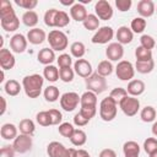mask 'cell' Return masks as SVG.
<instances>
[{"mask_svg": "<svg viewBox=\"0 0 157 157\" xmlns=\"http://www.w3.org/2000/svg\"><path fill=\"white\" fill-rule=\"evenodd\" d=\"M43 83H44V77L39 74L27 75L22 78V88L26 96L29 98H37L40 96Z\"/></svg>", "mask_w": 157, "mask_h": 157, "instance_id": "1", "label": "cell"}, {"mask_svg": "<svg viewBox=\"0 0 157 157\" xmlns=\"http://www.w3.org/2000/svg\"><path fill=\"white\" fill-rule=\"evenodd\" d=\"M47 40L54 52H63L69 45L67 36L60 29H52L47 37Z\"/></svg>", "mask_w": 157, "mask_h": 157, "instance_id": "2", "label": "cell"}, {"mask_svg": "<svg viewBox=\"0 0 157 157\" xmlns=\"http://www.w3.org/2000/svg\"><path fill=\"white\" fill-rule=\"evenodd\" d=\"M118 103L109 96L103 98L99 103V117L104 121H112L117 117Z\"/></svg>", "mask_w": 157, "mask_h": 157, "instance_id": "3", "label": "cell"}, {"mask_svg": "<svg viewBox=\"0 0 157 157\" xmlns=\"http://www.w3.org/2000/svg\"><path fill=\"white\" fill-rule=\"evenodd\" d=\"M85 83H86L87 91H91V92H93L96 94H101L108 88L105 77L101 76L97 72H93L90 77L85 78Z\"/></svg>", "mask_w": 157, "mask_h": 157, "instance_id": "4", "label": "cell"}, {"mask_svg": "<svg viewBox=\"0 0 157 157\" xmlns=\"http://www.w3.org/2000/svg\"><path fill=\"white\" fill-rule=\"evenodd\" d=\"M118 105H119V108L121 109V112L126 117H134L140 110V101H139V98L129 96V94L125 98H123L119 102Z\"/></svg>", "mask_w": 157, "mask_h": 157, "instance_id": "5", "label": "cell"}, {"mask_svg": "<svg viewBox=\"0 0 157 157\" xmlns=\"http://www.w3.org/2000/svg\"><path fill=\"white\" fill-rule=\"evenodd\" d=\"M115 75L121 81H131L135 76V66L128 60H120L115 66Z\"/></svg>", "mask_w": 157, "mask_h": 157, "instance_id": "6", "label": "cell"}, {"mask_svg": "<svg viewBox=\"0 0 157 157\" xmlns=\"http://www.w3.org/2000/svg\"><path fill=\"white\" fill-rule=\"evenodd\" d=\"M81 96H78L76 92H65L60 96V107L65 112H72L77 108Z\"/></svg>", "mask_w": 157, "mask_h": 157, "instance_id": "7", "label": "cell"}, {"mask_svg": "<svg viewBox=\"0 0 157 157\" xmlns=\"http://www.w3.org/2000/svg\"><path fill=\"white\" fill-rule=\"evenodd\" d=\"M113 37H114V29L110 26H103L96 31L91 40L93 44H107L113 39Z\"/></svg>", "mask_w": 157, "mask_h": 157, "instance_id": "8", "label": "cell"}, {"mask_svg": "<svg viewBox=\"0 0 157 157\" xmlns=\"http://www.w3.org/2000/svg\"><path fill=\"white\" fill-rule=\"evenodd\" d=\"M32 146H33L32 136L25 135V134L17 135V137L12 142V147L16 153H26V152L31 151Z\"/></svg>", "mask_w": 157, "mask_h": 157, "instance_id": "9", "label": "cell"}, {"mask_svg": "<svg viewBox=\"0 0 157 157\" xmlns=\"http://www.w3.org/2000/svg\"><path fill=\"white\" fill-rule=\"evenodd\" d=\"M94 12L96 16L103 21H108L113 17V7L107 0H98L94 5Z\"/></svg>", "mask_w": 157, "mask_h": 157, "instance_id": "10", "label": "cell"}, {"mask_svg": "<svg viewBox=\"0 0 157 157\" xmlns=\"http://www.w3.org/2000/svg\"><path fill=\"white\" fill-rule=\"evenodd\" d=\"M105 56L109 61H120L124 56V48L120 43L113 42L109 43L108 47L105 48Z\"/></svg>", "mask_w": 157, "mask_h": 157, "instance_id": "11", "label": "cell"}, {"mask_svg": "<svg viewBox=\"0 0 157 157\" xmlns=\"http://www.w3.org/2000/svg\"><path fill=\"white\" fill-rule=\"evenodd\" d=\"M27 44H28L27 37H25L22 33H16L10 38V48H11V52L13 53H17V54L23 53L27 49Z\"/></svg>", "mask_w": 157, "mask_h": 157, "instance_id": "12", "label": "cell"}, {"mask_svg": "<svg viewBox=\"0 0 157 157\" xmlns=\"http://www.w3.org/2000/svg\"><path fill=\"white\" fill-rule=\"evenodd\" d=\"M74 71H75V74H77L78 76H81L83 78H87L93 74L92 65L86 59H77L74 63Z\"/></svg>", "mask_w": 157, "mask_h": 157, "instance_id": "13", "label": "cell"}, {"mask_svg": "<svg viewBox=\"0 0 157 157\" xmlns=\"http://www.w3.org/2000/svg\"><path fill=\"white\" fill-rule=\"evenodd\" d=\"M16 64L15 55L10 49H0V66L2 70H11Z\"/></svg>", "mask_w": 157, "mask_h": 157, "instance_id": "14", "label": "cell"}, {"mask_svg": "<svg viewBox=\"0 0 157 157\" xmlns=\"http://www.w3.org/2000/svg\"><path fill=\"white\" fill-rule=\"evenodd\" d=\"M156 12V6L152 0H140L137 2V13L142 18L151 17Z\"/></svg>", "mask_w": 157, "mask_h": 157, "instance_id": "15", "label": "cell"}, {"mask_svg": "<svg viewBox=\"0 0 157 157\" xmlns=\"http://www.w3.org/2000/svg\"><path fill=\"white\" fill-rule=\"evenodd\" d=\"M115 37H117V39H118V43H120L121 45L129 44V43H131L132 39H134V32H132L131 28L128 27V26H120V27L117 29Z\"/></svg>", "mask_w": 157, "mask_h": 157, "instance_id": "16", "label": "cell"}, {"mask_svg": "<svg viewBox=\"0 0 157 157\" xmlns=\"http://www.w3.org/2000/svg\"><path fill=\"white\" fill-rule=\"evenodd\" d=\"M47 34H45V32L42 29V28H38V27H36V28H31L29 31H28V33H27V40L31 43V44H33V45H39V44H42L45 39H47Z\"/></svg>", "mask_w": 157, "mask_h": 157, "instance_id": "17", "label": "cell"}, {"mask_svg": "<svg viewBox=\"0 0 157 157\" xmlns=\"http://www.w3.org/2000/svg\"><path fill=\"white\" fill-rule=\"evenodd\" d=\"M70 16L76 22H83L86 20V17L88 16V13H87V10L83 4L75 2V5H72L70 7Z\"/></svg>", "mask_w": 157, "mask_h": 157, "instance_id": "18", "label": "cell"}, {"mask_svg": "<svg viewBox=\"0 0 157 157\" xmlns=\"http://www.w3.org/2000/svg\"><path fill=\"white\" fill-rule=\"evenodd\" d=\"M146 90V86H145V82L141 81V80H131L129 81L128 83V87H126V91H128V94L129 96H132V97H139L141 96Z\"/></svg>", "mask_w": 157, "mask_h": 157, "instance_id": "19", "label": "cell"}, {"mask_svg": "<svg viewBox=\"0 0 157 157\" xmlns=\"http://www.w3.org/2000/svg\"><path fill=\"white\" fill-rule=\"evenodd\" d=\"M17 17L16 12L11 5L10 1L7 0H1L0 1V21H7Z\"/></svg>", "mask_w": 157, "mask_h": 157, "instance_id": "20", "label": "cell"}, {"mask_svg": "<svg viewBox=\"0 0 157 157\" xmlns=\"http://www.w3.org/2000/svg\"><path fill=\"white\" fill-rule=\"evenodd\" d=\"M67 147L59 141H52L47 146V153L49 157H64Z\"/></svg>", "mask_w": 157, "mask_h": 157, "instance_id": "21", "label": "cell"}, {"mask_svg": "<svg viewBox=\"0 0 157 157\" xmlns=\"http://www.w3.org/2000/svg\"><path fill=\"white\" fill-rule=\"evenodd\" d=\"M17 131H18V128L12 124V123H5L1 125V129H0V135L4 140H15L17 137Z\"/></svg>", "mask_w": 157, "mask_h": 157, "instance_id": "22", "label": "cell"}, {"mask_svg": "<svg viewBox=\"0 0 157 157\" xmlns=\"http://www.w3.org/2000/svg\"><path fill=\"white\" fill-rule=\"evenodd\" d=\"M37 59L40 64L48 66V65H52V63L56 59L55 58V52L52 49V48H43L38 52L37 54Z\"/></svg>", "mask_w": 157, "mask_h": 157, "instance_id": "23", "label": "cell"}, {"mask_svg": "<svg viewBox=\"0 0 157 157\" xmlns=\"http://www.w3.org/2000/svg\"><path fill=\"white\" fill-rule=\"evenodd\" d=\"M140 145L136 141H126L123 145V153L124 157H139L140 155Z\"/></svg>", "mask_w": 157, "mask_h": 157, "instance_id": "24", "label": "cell"}, {"mask_svg": "<svg viewBox=\"0 0 157 157\" xmlns=\"http://www.w3.org/2000/svg\"><path fill=\"white\" fill-rule=\"evenodd\" d=\"M22 90V85H20V82L17 80H13V78H10L5 82L4 85V91L7 96H11V97H15L20 93V91Z\"/></svg>", "mask_w": 157, "mask_h": 157, "instance_id": "25", "label": "cell"}, {"mask_svg": "<svg viewBox=\"0 0 157 157\" xmlns=\"http://www.w3.org/2000/svg\"><path fill=\"white\" fill-rule=\"evenodd\" d=\"M80 105L85 107V108H92V107H97V94L91 92V91H86L81 94V99H80Z\"/></svg>", "mask_w": 157, "mask_h": 157, "instance_id": "26", "label": "cell"}, {"mask_svg": "<svg viewBox=\"0 0 157 157\" xmlns=\"http://www.w3.org/2000/svg\"><path fill=\"white\" fill-rule=\"evenodd\" d=\"M22 23L29 28H36L38 21H39V17H38V13L36 11H26L23 15H22Z\"/></svg>", "mask_w": 157, "mask_h": 157, "instance_id": "27", "label": "cell"}, {"mask_svg": "<svg viewBox=\"0 0 157 157\" xmlns=\"http://www.w3.org/2000/svg\"><path fill=\"white\" fill-rule=\"evenodd\" d=\"M18 130H20L21 134L33 136V134L36 131V124L31 119H22L18 124Z\"/></svg>", "mask_w": 157, "mask_h": 157, "instance_id": "28", "label": "cell"}, {"mask_svg": "<svg viewBox=\"0 0 157 157\" xmlns=\"http://www.w3.org/2000/svg\"><path fill=\"white\" fill-rule=\"evenodd\" d=\"M69 140L71 141V144H72L74 146L81 147V146H83V145L86 144V141H87V135H86V132H85L83 130H81V129H75L72 136H71Z\"/></svg>", "mask_w": 157, "mask_h": 157, "instance_id": "29", "label": "cell"}, {"mask_svg": "<svg viewBox=\"0 0 157 157\" xmlns=\"http://www.w3.org/2000/svg\"><path fill=\"white\" fill-rule=\"evenodd\" d=\"M153 69H155V61H153V59L152 60H148V61H136L135 63V71H137L139 74L146 75V74L152 72Z\"/></svg>", "mask_w": 157, "mask_h": 157, "instance_id": "30", "label": "cell"}, {"mask_svg": "<svg viewBox=\"0 0 157 157\" xmlns=\"http://www.w3.org/2000/svg\"><path fill=\"white\" fill-rule=\"evenodd\" d=\"M43 77L45 80H48L49 82H55L58 81L60 77H59V69L54 65H48V66H44L43 69Z\"/></svg>", "mask_w": 157, "mask_h": 157, "instance_id": "31", "label": "cell"}, {"mask_svg": "<svg viewBox=\"0 0 157 157\" xmlns=\"http://www.w3.org/2000/svg\"><path fill=\"white\" fill-rule=\"evenodd\" d=\"M43 96H44V98H45L47 102L53 103V102H55V101L59 99V97H60V92H59V88H58L56 86L50 85V86H48V87L44 88V91H43Z\"/></svg>", "mask_w": 157, "mask_h": 157, "instance_id": "32", "label": "cell"}, {"mask_svg": "<svg viewBox=\"0 0 157 157\" xmlns=\"http://www.w3.org/2000/svg\"><path fill=\"white\" fill-rule=\"evenodd\" d=\"M156 115H157L156 109L152 105H146L140 112V118H141V120L144 123H152V121H155Z\"/></svg>", "mask_w": 157, "mask_h": 157, "instance_id": "33", "label": "cell"}, {"mask_svg": "<svg viewBox=\"0 0 157 157\" xmlns=\"http://www.w3.org/2000/svg\"><path fill=\"white\" fill-rule=\"evenodd\" d=\"M82 25L87 31H97L99 28V18L94 13H88Z\"/></svg>", "mask_w": 157, "mask_h": 157, "instance_id": "34", "label": "cell"}, {"mask_svg": "<svg viewBox=\"0 0 157 157\" xmlns=\"http://www.w3.org/2000/svg\"><path fill=\"white\" fill-rule=\"evenodd\" d=\"M70 53L74 58L76 59H82L83 55L86 54V47L82 42H74L70 45Z\"/></svg>", "mask_w": 157, "mask_h": 157, "instance_id": "35", "label": "cell"}, {"mask_svg": "<svg viewBox=\"0 0 157 157\" xmlns=\"http://www.w3.org/2000/svg\"><path fill=\"white\" fill-rule=\"evenodd\" d=\"M113 70H114V66L109 60H102L97 66V74H99L103 77L109 76L113 72Z\"/></svg>", "mask_w": 157, "mask_h": 157, "instance_id": "36", "label": "cell"}, {"mask_svg": "<svg viewBox=\"0 0 157 157\" xmlns=\"http://www.w3.org/2000/svg\"><path fill=\"white\" fill-rule=\"evenodd\" d=\"M70 23V17L69 15L63 11V10H58V13L55 16V23H54V27L56 28H64L66 27L67 25Z\"/></svg>", "mask_w": 157, "mask_h": 157, "instance_id": "37", "label": "cell"}, {"mask_svg": "<svg viewBox=\"0 0 157 157\" xmlns=\"http://www.w3.org/2000/svg\"><path fill=\"white\" fill-rule=\"evenodd\" d=\"M135 58L136 61H148L152 60V50H148L141 45L135 49Z\"/></svg>", "mask_w": 157, "mask_h": 157, "instance_id": "38", "label": "cell"}, {"mask_svg": "<svg viewBox=\"0 0 157 157\" xmlns=\"http://www.w3.org/2000/svg\"><path fill=\"white\" fill-rule=\"evenodd\" d=\"M147 26V22H146V18H142V17H135L131 23H130V28L134 33H142L145 31Z\"/></svg>", "mask_w": 157, "mask_h": 157, "instance_id": "39", "label": "cell"}, {"mask_svg": "<svg viewBox=\"0 0 157 157\" xmlns=\"http://www.w3.org/2000/svg\"><path fill=\"white\" fill-rule=\"evenodd\" d=\"M1 28L6 32H15L16 29H18L20 27V18L15 17L12 20H7V21H0Z\"/></svg>", "mask_w": 157, "mask_h": 157, "instance_id": "40", "label": "cell"}, {"mask_svg": "<svg viewBox=\"0 0 157 157\" xmlns=\"http://www.w3.org/2000/svg\"><path fill=\"white\" fill-rule=\"evenodd\" d=\"M58 131H59V134H60L63 137L70 139V137L72 136L74 131H75V128H74V125H72L71 123H61V124L59 125V128H58Z\"/></svg>", "mask_w": 157, "mask_h": 157, "instance_id": "41", "label": "cell"}, {"mask_svg": "<svg viewBox=\"0 0 157 157\" xmlns=\"http://www.w3.org/2000/svg\"><path fill=\"white\" fill-rule=\"evenodd\" d=\"M74 76H75V71L74 69L71 67H63V69H59V77L63 82H71L74 80Z\"/></svg>", "mask_w": 157, "mask_h": 157, "instance_id": "42", "label": "cell"}, {"mask_svg": "<svg viewBox=\"0 0 157 157\" xmlns=\"http://www.w3.org/2000/svg\"><path fill=\"white\" fill-rule=\"evenodd\" d=\"M126 96H128V91H126V88H124V87H115V88H113V90L110 91V93H109V97L113 98L118 104H119V102H120L123 98H125Z\"/></svg>", "mask_w": 157, "mask_h": 157, "instance_id": "43", "label": "cell"}, {"mask_svg": "<svg viewBox=\"0 0 157 157\" xmlns=\"http://www.w3.org/2000/svg\"><path fill=\"white\" fill-rule=\"evenodd\" d=\"M36 121L40 126H50L52 125V119H50V115H49L48 110H42V112L37 113Z\"/></svg>", "mask_w": 157, "mask_h": 157, "instance_id": "44", "label": "cell"}, {"mask_svg": "<svg viewBox=\"0 0 157 157\" xmlns=\"http://www.w3.org/2000/svg\"><path fill=\"white\" fill-rule=\"evenodd\" d=\"M144 150L145 152L150 156L152 155L153 152L157 151V139L156 137H147L145 141H144Z\"/></svg>", "mask_w": 157, "mask_h": 157, "instance_id": "45", "label": "cell"}, {"mask_svg": "<svg viewBox=\"0 0 157 157\" xmlns=\"http://www.w3.org/2000/svg\"><path fill=\"white\" fill-rule=\"evenodd\" d=\"M56 63H58L59 69H63V67H71V65H72L71 55H69V54H66V53H63V54H60V55L56 58Z\"/></svg>", "mask_w": 157, "mask_h": 157, "instance_id": "46", "label": "cell"}, {"mask_svg": "<svg viewBox=\"0 0 157 157\" xmlns=\"http://www.w3.org/2000/svg\"><path fill=\"white\" fill-rule=\"evenodd\" d=\"M140 45L148 49V50H152L156 45V40L152 36H148V34H142L141 38H140Z\"/></svg>", "mask_w": 157, "mask_h": 157, "instance_id": "47", "label": "cell"}, {"mask_svg": "<svg viewBox=\"0 0 157 157\" xmlns=\"http://www.w3.org/2000/svg\"><path fill=\"white\" fill-rule=\"evenodd\" d=\"M56 13H58V10L56 9H49V10L45 11V13H44V23H45V26L54 27Z\"/></svg>", "mask_w": 157, "mask_h": 157, "instance_id": "48", "label": "cell"}, {"mask_svg": "<svg viewBox=\"0 0 157 157\" xmlns=\"http://www.w3.org/2000/svg\"><path fill=\"white\" fill-rule=\"evenodd\" d=\"M15 4L27 11H32L38 5V1L37 0H15Z\"/></svg>", "mask_w": 157, "mask_h": 157, "instance_id": "49", "label": "cell"}, {"mask_svg": "<svg viewBox=\"0 0 157 157\" xmlns=\"http://www.w3.org/2000/svg\"><path fill=\"white\" fill-rule=\"evenodd\" d=\"M49 115H50V119H52V125H60L61 124V120H63V114L61 112H59L58 109H49L48 110Z\"/></svg>", "mask_w": 157, "mask_h": 157, "instance_id": "50", "label": "cell"}, {"mask_svg": "<svg viewBox=\"0 0 157 157\" xmlns=\"http://www.w3.org/2000/svg\"><path fill=\"white\" fill-rule=\"evenodd\" d=\"M132 5L131 0H115V6L120 12H126L130 10Z\"/></svg>", "mask_w": 157, "mask_h": 157, "instance_id": "51", "label": "cell"}, {"mask_svg": "<svg viewBox=\"0 0 157 157\" xmlns=\"http://www.w3.org/2000/svg\"><path fill=\"white\" fill-rule=\"evenodd\" d=\"M78 112H80L86 119L91 120V119L96 115V113H97V107H92V108H85V107H81Z\"/></svg>", "mask_w": 157, "mask_h": 157, "instance_id": "52", "label": "cell"}, {"mask_svg": "<svg viewBox=\"0 0 157 157\" xmlns=\"http://www.w3.org/2000/svg\"><path fill=\"white\" fill-rule=\"evenodd\" d=\"M90 123V120L88 119H86L80 112L78 113H76L75 115H74V124L76 125V126H78V128H81V126H85V125H87Z\"/></svg>", "mask_w": 157, "mask_h": 157, "instance_id": "53", "label": "cell"}, {"mask_svg": "<svg viewBox=\"0 0 157 157\" xmlns=\"http://www.w3.org/2000/svg\"><path fill=\"white\" fill-rule=\"evenodd\" d=\"M15 153L16 152H15L12 145L11 146H9V145L2 146L0 150V157H15Z\"/></svg>", "mask_w": 157, "mask_h": 157, "instance_id": "54", "label": "cell"}, {"mask_svg": "<svg viewBox=\"0 0 157 157\" xmlns=\"http://www.w3.org/2000/svg\"><path fill=\"white\" fill-rule=\"evenodd\" d=\"M98 157H117V153L112 148H104V150H102L99 152Z\"/></svg>", "mask_w": 157, "mask_h": 157, "instance_id": "55", "label": "cell"}, {"mask_svg": "<svg viewBox=\"0 0 157 157\" xmlns=\"http://www.w3.org/2000/svg\"><path fill=\"white\" fill-rule=\"evenodd\" d=\"M64 157H77V150L74 148V147H70L66 150L65 152V156Z\"/></svg>", "mask_w": 157, "mask_h": 157, "instance_id": "56", "label": "cell"}, {"mask_svg": "<svg viewBox=\"0 0 157 157\" xmlns=\"http://www.w3.org/2000/svg\"><path fill=\"white\" fill-rule=\"evenodd\" d=\"M0 101H1V110H0V115H4L5 112H6V99L4 97H0Z\"/></svg>", "mask_w": 157, "mask_h": 157, "instance_id": "57", "label": "cell"}, {"mask_svg": "<svg viewBox=\"0 0 157 157\" xmlns=\"http://www.w3.org/2000/svg\"><path fill=\"white\" fill-rule=\"evenodd\" d=\"M77 157H91V155L86 150L80 148V150H77Z\"/></svg>", "mask_w": 157, "mask_h": 157, "instance_id": "58", "label": "cell"}, {"mask_svg": "<svg viewBox=\"0 0 157 157\" xmlns=\"http://www.w3.org/2000/svg\"><path fill=\"white\" fill-rule=\"evenodd\" d=\"M60 4L64 5V6H72L75 5V0H60Z\"/></svg>", "mask_w": 157, "mask_h": 157, "instance_id": "59", "label": "cell"}, {"mask_svg": "<svg viewBox=\"0 0 157 157\" xmlns=\"http://www.w3.org/2000/svg\"><path fill=\"white\" fill-rule=\"evenodd\" d=\"M151 130H152V134L157 137V120L153 121V124H152V129H151Z\"/></svg>", "mask_w": 157, "mask_h": 157, "instance_id": "60", "label": "cell"}, {"mask_svg": "<svg viewBox=\"0 0 157 157\" xmlns=\"http://www.w3.org/2000/svg\"><path fill=\"white\" fill-rule=\"evenodd\" d=\"M148 157H157V151H156V152H153L152 155H150Z\"/></svg>", "mask_w": 157, "mask_h": 157, "instance_id": "61", "label": "cell"}, {"mask_svg": "<svg viewBox=\"0 0 157 157\" xmlns=\"http://www.w3.org/2000/svg\"><path fill=\"white\" fill-rule=\"evenodd\" d=\"M156 12H157V7H156Z\"/></svg>", "mask_w": 157, "mask_h": 157, "instance_id": "62", "label": "cell"}]
</instances>
